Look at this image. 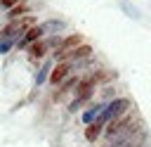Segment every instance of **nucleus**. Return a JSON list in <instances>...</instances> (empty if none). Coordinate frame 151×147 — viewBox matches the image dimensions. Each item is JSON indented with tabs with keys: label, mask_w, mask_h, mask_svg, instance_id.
Listing matches in <instances>:
<instances>
[{
	"label": "nucleus",
	"mask_w": 151,
	"mask_h": 147,
	"mask_svg": "<svg viewBox=\"0 0 151 147\" xmlns=\"http://www.w3.org/2000/svg\"><path fill=\"white\" fill-rule=\"evenodd\" d=\"M90 57H92V45L83 43V45H78L76 50H71V52L66 55V59H64V62L73 64V62H80V59H90Z\"/></svg>",
	"instance_id": "423d86ee"
},
{
	"label": "nucleus",
	"mask_w": 151,
	"mask_h": 147,
	"mask_svg": "<svg viewBox=\"0 0 151 147\" xmlns=\"http://www.w3.org/2000/svg\"><path fill=\"white\" fill-rule=\"evenodd\" d=\"M21 2H26V0H0V9H12V7H17V5H21Z\"/></svg>",
	"instance_id": "dca6fc26"
},
{
	"label": "nucleus",
	"mask_w": 151,
	"mask_h": 147,
	"mask_svg": "<svg viewBox=\"0 0 151 147\" xmlns=\"http://www.w3.org/2000/svg\"><path fill=\"white\" fill-rule=\"evenodd\" d=\"M94 88H97V81L92 78V74L90 76H83L80 78V83L76 85V95H73V100L68 102V111H76L78 107H83L85 102H90L92 100V95H94Z\"/></svg>",
	"instance_id": "f257e3e1"
},
{
	"label": "nucleus",
	"mask_w": 151,
	"mask_h": 147,
	"mask_svg": "<svg viewBox=\"0 0 151 147\" xmlns=\"http://www.w3.org/2000/svg\"><path fill=\"white\" fill-rule=\"evenodd\" d=\"M101 133H104V126H99L97 121L90 123V126H85V140H87V142H97Z\"/></svg>",
	"instance_id": "9b49d317"
},
{
	"label": "nucleus",
	"mask_w": 151,
	"mask_h": 147,
	"mask_svg": "<svg viewBox=\"0 0 151 147\" xmlns=\"http://www.w3.org/2000/svg\"><path fill=\"white\" fill-rule=\"evenodd\" d=\"M144 142H146V130L139 128V130H134L130 135H123V138L109 142L106 147H144Z\"/></svg>",
	"instance_id": "f03ea898"
},
{
	"label": "nucleus",
	"mask_w": 151,
	"mask_h": 147,
	"mask_svg": "<svg viewBox=\"0 0 151 147\" xmlns=\"http://www.w3.org/2000/svg\"><path fill=\"white\" fill-rule=\"evenodd\" d=\"M42 36H45V33H42L40 24H35V26H31V28L19 38V43H17V45H19V50H24V47H28V45H33V43L42 40Z\"/></svg>",
	"instance_id": "39448f33"
},
{
	"label": "nucleus",
	"mask_w": 151,
	"mask_h": 147,
	"mask_svg": "<svg viewBox=\"0 0 151 147\" xmlns=\"http://www.w3.org/2000/svg\"><path fill=\"white\" fill-rule=\"evenodd\" d=\"M104 107H106V104H101V102H94V104H90V107L83 111V116H80V119H83V123H85V126L94 123V121H97V116L104 111Z\"/></svg>",
	"instance_id": "6e6552de"
},
{
	"label": "nucleus",
	"mask_w": 151,
	"mask_h": 147,
	"mask_svg": "<svg viewBox=\"0 0 151 147\" xmlns=\"http://www.w3.org/2000/svg\"><path fill=\"white\" fill-rule=\"evenodd\" d=\"M78 45H83V36H80V33L66 36V38H61V45H59L52 55H54V59H57V62H64V59H66V55H68L71 50H76Z\"/></svg>",
	"instance_id": "7ed1b4c3"
},
{
	"label": "nucleus",
	"mask_w": 151,
	"mask_h": 147,
	"mask_svg": "<svg viewBox=\"0 0 151 147\" xmlns=\"http://www.w3.org/2000/svg\"><path fill=\"white\" fill-rule=\"evenodd\" d=\"M50 71H52V62H45L42 66H40V71H38V76H35V85L40 88L47 78H50Z\"/></svg>",
	"instance_id": "f8f14e48"
},
{
	"label": "nucleus",
	"mask_w": 151,
	"mask_h": 147,
	"mask_svg": "<svg viewBox=\"0 0 151 147\" xmlns=\"http://www.w3.org/2000/svg\"><path fill=\"white\" fill-rule=\"evenodd\" d=\"M26 12H28V7H26V2H21V5H17V7H12V9L7 12V19H9V21L21 19V17H26Z\"/></svg>",
	"instance_id": "ddd939ff"
},
{
	"label": "nucleus",
	"mask_w": 151,
	"mask_h": 147,
	"mask_svg": "<svg viewBox=\"0 0 151 147\" xmlns=\"http://www.w3.org/2000/svg\"><path fill=\"white\" fill-rule=\"evenodd\" d=\"M78 83H80V76H68V78H66V81H64V83L59 85V90L54 92V100H61L64 95H68V92H73V88H76Z\"/></svg>",
	"instance_id": "1a4fd4ad"
},
{
	"label": "nucleus",
	"mask_w": 151,
	"mask_h": 147,
	"mask_svg": "<svg viewBox=\"0 0 151 147\" xmlns=\"http://www.w3.org/2000/svg\"><path fill=\"white\" fill-rule=\"evenodd\" d=\"M47 52H52L50 45H47V38H42V40H38V43L28 45V57H31V59H42Z\"/></svg>",
	"instance_id": "0eeeda50"
},
{
	"label": "nucleus",
	"mask_w": 151,
	"mask_h": 147,
	"mask_svg": "<svg viewBox=\"0 0 151 147\" xmlns=\"http://www.w3.org/2000/svg\"><path fill=\"white\" fill-rule=\"evenodd\" d=\"M17 45V40L14 38H0V55H5L7 50H12Z\"/></svg>",
	"instance_id": "2eb2a0df"
},
{
	"label": "nucleus",
	"mask_w": 151,
	"mask_h": 147,
	"mask_svg": "<svg viewBox=\"0 0 151 147\" xmlns=\"http://www.w3.org/2000/svg\"><path fill=\"white\" fill-rule=\"evenodd\" d=\"M113 95H116V88L113 85H104V90H101V104H109L111 100H116Z\"/></svg>",
	"instance_id": "4468645a"
},
{
	"label": "nucleus",
	"mask_w": 151,
	"mask_h": 147,
	"mask_svg": "<svg viewBox=\"0 0 151 147\" xmlns=\"http://www.w3.org/2000/svg\"><path fill=\"white\" fill-rule=\"evenodd\" d=\"M64 21L61 19H47V21H42L40 24V28H42V33H52V36H59L61 31H64Z\"/></svg>",
	"instance_id": "9d476101"
},
{
	"label": "nucleus",
	"mask_w": 151,
	"mask_h": 147,
	"mask_svg": "<svg viewBox=\"0 0 151 147\" xmlns=\"http://www.w3.org/2000/svg\"><path fill=\"white\" fill-rule=\"evenodd\" d=\"M146 147H151V145H146Z\"/></svg>",
	"instance_id": "f3484780"
},
{
	"label": "nucleus",
	"mask_w": 151,
	"mask_h": 147,
	"mask_svg": "<svg viewBox=\"0 0 151 147\" xmlns=\"http://www.w3.org/2000/svg\"><path fill=\"white\" fill-rule=\"evenodd\" d=\"M71 69H73V64H68V62H57L54 66H52V71H50V83L52 85H61L68 76H71Z\"/></svg>",
	"instance_id": "20e7f679"
}]
</instances>
